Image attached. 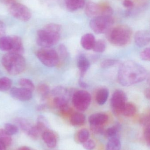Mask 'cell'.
<instances>
[{
	"label": "cell",
	"mask_w": 150,
	"mask_h": 150,
	"mask_svg": "<svg viewBox=\"0 0 150 150\" xmlns=\"http://www.w3.org/2000/svg\"><path fill=\"white\" fill-rule=\"evenodd\" d=\"M147 76L144 67L131 61L124 62L120 65L117 75L119 83L124 86L141 83L145 79Z\"/></svg>",
	"instance_id": "1"
},
{
	"label": "cell",
	"mask_w": 150,
	"mask_h": 150,
	"mask_svg": "<svg viewBox=\"0 0 150 150\" xmlns=\"http://www.w3.org/2000/svg\"><path fill=\"white\" fill-rule=\"evenodd\" d=\"M61 26L59 24L50 23L37 32V44L42 48H48L56 45L61 37Z\"/></svg>",
	"instance_id": "2"
},
{
	"label": "cell",
	"mask_w": 150,
	"mask_h": 150,
	"mask_svg": "<svg viewBox=\"0 0 150 150\" xmlns=\"http://www.w3.org/2000/svg\"><path fill=\"white\" fill-rule=\"evenodd\" d=\"M1 63L5 70L11 75L21 74L26 67V61L23 55L11 52L3 56Z\"/></svg>",
	"instance_id": "3"
},
{
	"label": "cell",
	"mask_w": 150,
	"mask_h": 150,
	"mask_svg": "<svg viewBox=\"0 0 150 150\" xmlns=\"http://www.w3.org/2000/svg\"><path fill=\"white\" fill-rule=\"evenodd\" d=\"M132 36L131 29L127 25H119L108 32V41L116 46L122 47L129 43Z\"/></svg>",
	"instance_id": "4"
},
{
	"label": "cell",
	"mask_w": 150,
	"mask_h": 150,
	"mask_svg": "<svg viewBox=\"0 0 150 150\" xmlns=\"http://www.w3.org/2000/svg\"><path fill=\"white\" fill-rule=\"evenodd\" d=\"M36 55L40 61L48 67L57 66L60 58L58 52L52 48H42L37 51Z\"/></svg>",
	"instance_id": "5"
},
{
	"label": "cell",
	"mask_w": 150,
	"mask_h": 150,
	"mask_svg": "<svg viewBox=\"0 0 150 150\" xmlns=\"http://www.w3.org/2000/svg\"><path fill=\"white\" fill-rule=\"evenodd\" d=\"M85 13L87 16L93 18L100 16H112L113 10L108 5H100L93 2H89L86 6Z\"/></svg>",
	"instance_id": "6"
},
{
	"label": "cell",
	"mask_w": 150,
	"mask_h": 150,
	"mask_svg": "<svg viewBox=\"0 0 150 150\" xmlns=\"http://www.w3.org/2000/svg\"><path fill=\"white\" fill-rule=\"evenodd\" d=\"M114 20L112 16H100L92 18L90 22L91 30L97 34L108 32L112 26Z\"/></svg>",
	"instance_id": "7"
},
{
	"label": "cell",
	"mask_w": 150,
	"mask_h": 150,
	"mask_svg": "<svg viewBox=\"0 0 150 150\" xmlns=\"http://www.w3.org/2000/svg\"><path fill=\"white\" fill-rule=\"evenodd\" d=\"M91 101V96L87 91L79 90L74 93L72 101L77 110L81 112L86 111L89 107Z\"/></svg>",
	"instance_id": "8"
},
{
	"label": "cell",
	"mask_w": 150,
	"mask_h": 150,
	"mask_svg": "<svg viewBox=\"0 0 150 150\" xmlns=\"http://www.w3.org/2000/svg\"><path fill=\"white\" fill-rule=\"evenodd\" d=\"M9 11L12 16L23 22H27L31 18L30 11L22 4L17 2L14 4L10 6Z\"/></svg>",
	"instance_id": "9"
},
{
	"label": "cell",
	"mask_w": 150,
	"mask_h": 150,
	"mask_svg": "<svg viewBox=\"0 0 150 150\" xmlns=\"http://www.w3.org/2000/svg\"><path fill=\"white\" fill-rule=\"evenodd\" d=\"M127 95L121 90H117L113 93L111 98V108L113 112L115 115L121 114L122 108L127 103Z\"/></svg>",
	"instance_id": "10"
},
{
	"label": "cell",
	"mask_w": 150,
	"mask_h": 150,
	"mask_svg": "<svg viewBox=\"0 0 150 150\" xmlns=\"http://www.w3.org/2000/svg\"><path fill=\"white\" fill-rule=\"evenodd\" d=\"M16 125L19 127L25 134L33 139H36L40 134L36 126L32 125L26 119L17 118L15 119Z\"/></svg>",
	"instance_id": "11"
},
{
	"label": "cell",
	"mask_w": 150,
	"mask_h": 150,
	"mask_svg": "<svg viewBox=\"0 0 150 150\" xmlns=\"http://www.w3.org/2000/svg\"><path fill=\"white\" fill-rule=\"evenodd\" d=\"M11 97L20 101H27L32 98V92L23 87H14L11 89Z\"/></svg>",
	"instance_id": "12"
},
{
	"label": "cell",
	"mask_w": 150,
	"mask_h": 150,
	"mask_svg": "<svg viewBox=\"0 0 150 150\" xmlns=\"http://www.w3.org/2000/svg\"><path fill=\"white\" fill-rule=\"evenodd\" d=\"M134 39L137 46L140 47H144L149 44L150 33L145 30L138 31L135 34Z\"/></svg>",
	"instance_id": "13"
},
{
	"label": "cell",
	"mask_w": 150,
	"mask_h": 150,
	"mask_svg": "<svg viewBox=\"0 0 150 150\" xmlns=\"http://www.w3.org/2000/svg\"><path fill=\"white\" fill-rule=\"evenodd\" d=\"M108 120V116L103 113H97L91 115L89 118L90 125L103 126Z\"/></svg>",
	"instance_id": "14"
},
{
	"label": "cell",
	"mask_w": 150,
	"mask_h": 150,
	"mask_svg": "<svg viewBox=\"0 0 150 150\" xmlns=\"http://www.w3.org/2000/svg\"><path fill=\"white\" fill-rule=\"evenodd\" d=\"M77 64L82 78L90 67V62L84 54H81L78 57Z\"/></svg>",
	"instance_id": "15"
},
{
	"label": "cell",
	"mask_w": 150,
	"mask_h": 150,
	"mask_svg": "<svg viewBox=\"0 0 150 150\" xmlns=\"http://www.w3.org/2000/svg\"><path fill=\"white\" fill-rule=\"evenodd\" d=\"M42 136L43 141L49 148L52 149L57 145V138L53 132L46 130L42 133Z\"/></svg>",
	"instance_id": "16"
},
{
	"label": "cell",
	"mask_w": 150,
	"mask_h": 150,
	"mask_svg": "<svg viewBox=\"0 0 150 150\" xmlns=\"http://www.w3.org/2000/svg\"><path fill=\"white\" fill-rule=\"evenodd\" d=\"M95 41V37L92 34L86 33L82 36L80 43L84 49L90 50L93 49Z\"/></svg>",
	"instance_id": "17"
},
{
	"label": "cell",
	"mask_w": 150,
	"mask_h": 150,
	"mask_svg": "<svg viewBox=\"0 0 150 150\" xmlns=\"http://www.w3.org/2000/svg\"><path fill=\"white\" fill-rule=\"evenodd\" d=\"M66 8L70 11H75L84 6L85 0H65Z\"/></svg>",
	"instance_id": "18"
},
{
	"label": "cell",
	"mask_w": 150,
	"mask_h": 150,
	"mask_svg": "<svg viewBox=\"0 0 150 150\" xmlns=\"http://www.w3.org/2000/svg\"><path fill=\"white\" fill-rule=\"evenodd\" d=\"M13 45L11 52L23 55L24 52V48L21 38L18 36H12Z\"/></svg>",
	"instance_id": "19"
},
{
	"label": "cell",
	"mask_w": 150,
	"mask_h": 150,
	"mask_svg": "<svg viewBox=\"0 0 150 150\" xmlns=\"http://www.w3.org/2000/svg\"><path fill=\"white\" fill-rule=\"evenodd\" d=\"M13 45L12 36H3L0 38V50L4 52L11 51Z\"/></svg>",
	"instance_id": "20"
},
{
	"label": "cell",
	"mask_w": 150,
	"mask_h": 150,
	"mask_svg": "<svg viewBox=\"0 0 150 150\" xmlns=\"http://www.w3.org/2000/svg\"><path fill=\"white\" fill-rule=\"evenodd\" d=\"M109 96V91L106 88H102L97 92L96 95V100L100 105H104L106 102Z\"/></svg>",
	"instance_id": "21"
},
{
	"label": "cell",
	"mask_w": 150,
	"mask_h": 150,
	"mask_svg": "<svg viewBox=\"0 0 150 150\" xmlns=\"http://www.w3.org/2000/svg\"><path fill=\"white\" fill-rule=\"evenodd\" d=\"M85 116L82 113H74L70 118V123L74 126H80L85 123Z\"/></svg>",
	"instance_id": "22"
},
{
	"label": "cell",
	"mask_w": 150,
	"mask_h": 150,
	"mask_svg": "<svg viewBox=\"0 0 150 150\" xmlns=\"http://www.w3.org/2000/svg\"><path fill=\"white\" fill-rule=\"evenodd\" d=\"M136 111V107L134 104L127 102L122 108L121 114L126 117H131L135 114Z\"/></svg>",
	"instance_id": "23"
},
{
	"label": "cell",
	"mask_w": 150,
	"mask_h": 150,
	"mask_svg": "<svg viewBox=\"0 0 150 150\" xmlns=\"http://www.w3.org/2000/svg\"><path fill=\"white\" fill-rule=\"evenodd\" d=\"M35 126L40 134L48 130V122L46 119L42 115H40L38 117L37 123Z\"/></svg>",
	"instance_id": "24"
},
{
	"label": "cell",
	"mask_w": 150,
	"mask_h": 150,
	"mask_svg": "<svg viewBox=\"0 0 150 150\" xmlns=\"http://www.w3.org/2000/svg\"><path fill=\"white\" fill-rule=\"evenodd\" d=\"M38 92L41 100H44L49 96L50 93V88L46 84H40L38 86Z\"/></svg>",
	"instance_id": "25"
},
{
	"label": "cell",
	"mask_w": 150,
	"mask_h": 150,
	"mask_svg": "<svg viewBox=\"0 0 150 150\" xmlns=\"http://www.w3.org/2000/svg\"><path fill=\"white\" fill-rule=\"evenodd\" d=\"M12 82L8 77H4L0 78V91L5 92L11 89Z\"/></svg>",
	"instance_id": "26"
},
{
	"label": "cell",
	"mask_w": 150,
	"mask_h": 150,
	"mask_svg": "<svg viewBox=\"0 0 150 150\" xmlns=\"http://www.w3.org/2000/svg\"><path fill=\"white\" fill-rule=\"evenodd\" d=\"M52 94L55 97H64L68 98L69 92L68 90L62 86H58L53 89Z\"/></svg>",
	"instance_id": "27"
},
{
	"label": "cell",
	"mask_w": 150,
	"mask_h": 150,
	"mask_svg": "<svg viewBox=\"0 0 150 150\" xmlns=\"http://www.w3.org/2000/svg\"><path fill=\"white\" fill-rule=\"evenodd\" d=\"M19 84L21 87L25 88L33 92L35 89V86L33 82L26 78H22L19 80Z\"/></svg>",
	"instance_id": "28"
},
{
	"label": "cell",
	"mask_w": 150,
	"mask_h": 150,
	"mask_svg": "<svg viewBox=\"0 0 150 150\" xmlns=\"http://www.w3.org/2000/svg\"><path fill=\"white\" fill-rule=\"evenodd\" d=\"M12 138L4 129H0V141H1L6 146H9L12 143Z\"/></svg>",
	"instance_id": "29"
},
{
	"label": "cell",
	"mask_w": 150,
	"mask_h": 150,
	"mask_svg": "<svg viewBox=\"0 0 150 150\" xmlns=\"http://www.w3.org/2000/svg\"><path fill=\"white\" fill-rule=\"evenodd\" d=\"M120 129V126L116 125L107 129L105 131V134L106 136L108 137V139H110L115 137H118V133Z\"/></svg>",
	"instance_id": "30"
},
{
	"label": "cell",
	"mask_w": 150,
	"mask_h": 150,
	"mask_svg": "<svg viewBox=\"0 0 150 150\" xmlns=\"http://www.w3.org/2000/svg\"><path fill=\"white\" fill-rule=\"evenodd\" d=\"M106 47L105 42L102 40H99L95 41L92 50L97 53H102L105 52Z\"/></svg>",
	"instance_id": "31"
},
{
	"label": "cell",
	"mask_w": 150,
	"mask_h": 150,
	"mask_svg": "<svg viewBox=\"0 0 150 150\" xmlns=\"http://www.w3.org/2000/svg\"><path fill=\"white\" fill-rule=\"evenodd\" d=\"M4 130L10 135L12 136L16 134L18 132V128L16 125L11 123H6L4 125Z\"/></svg>",
	"instance_id": "32"
},
{
	"label": "cell",
	"mask_w": 150,
	"mask_h": 150,
	"mask_svg": "<svg viewBox=\"0 0 150 150\" xmlns=\"http://www.w3.org/2000/svg\"><path fill=\"white\" fill-rule=\"evenodd\" d=\"M119 61L114 59H108L102 62L100 66L102 68L108 69L116 66L119 63Z\"/></svg>",
	"instance_id": "33"
},
{
	"label": "cell",
	"mask_w": 150,
	"mask_h": 150,
	"mask_svg": "<svg viewBox=\"0 0 150 150\" xmlns=\"http://www.w3.org/2000/svg\"><path fill=\"white\" fill-rule=\"evenodd\" d=\"M90 134L86 129H82L79 131L78 135L79 141L81 143H83L89 139Z\"/></svg>",
	"instance_id": "34"
},
{
	"label": "cell",
	"mask_w": 150,
	"mask_h": 150,
	"mask_svg": "<svg viewBox=\"0 0 150 150\" xmlns=\"http://www.w3.org/2000/svg\"><path fill=\"white\" fill-rule=\"evenodd\" d=\"M58 52H59V58H62V59H65V58H67L68 56V52L67 49V47L64 45H60L58 48Z\"/></svg>",
	"instance_id": "35"
},
{
	"label": "cell",
	"mask_w": 150,
	"mask_h": 150,
	"mask_svg": "<svg viewBox=\"0 0 150 150\" xmlns=\"http://www.w3.org/2000/svg\"><path fill=\"white\" fill-rule=\"evenodd\" d=\"M140 57L143 60L150 61V47L144 49L140 54Z\"/></svg>",
	"instance_id": "36"
},
{
	"label": "cell",
	"mask_w": 150,
	"mask_h": 150,
	"mask_svg": "<svg viewBox=\"0 0 150 150\" xmlns=\"http://www.w3.org/2000/svg\"><path fill=\"white\" fill-rule=\"evenodd\" d=\"M83 147L85 149L92 150L95 148V143L93 140L88 139L87 141L83 143Z\"/></svg>",
	"instance_id": "37"
},
{
	"label": "cell",
	"mask_w": 150,
	"mask_h": 150,
	"mask_svg": "<svg viewBox=\"0 0 150 150\" xmlns=\"http://www.w3.org/2000/svg\"><path fill=\"white\" fill-rule=\"evenodd\" d=\"M91 126V130L95 134H102L104 133V128L103 126Z\"/></svg>",
	"instance_id": "38"
},
{
	"label": "cell",
	"mask_w": 150,
	"mask_h": 150,
	"mask_svg": "<svg viewBox=\"0 0 150 150\" xmlns=\"http://www.w3.org/2000/svg\"><path fill=\"white\" fill-rule=\"evenodd\" d=\"M144 136L147 143L150 145V125H148L145 128L144 132Z\"/></svg>",
	"instance_id": "39"
},
{
	"label": "cell",
	"mask_w": 150,
	"mask_h": 150,
	"mask_svg": "<svg viewBox=\"0 0 150 150\" xmlns=\"http://www.w3.org/2000/svg\"><path fill=\"white\" fill-rule=\"evenodd\" d=\"M123 6L129 9H131L134 6V3L131 0H124L122 3Z\"/></svg>",
	"instance_id": "40"
},
{
	"label": "cell",
	"mask_w": 150,
	"mask_h": 150,
	"mask_svg": "<svg viewBox=\"0 0 150 150\" xmlns=\"http://www.w3.org/2000/svg\"><path fill=\"white\" fill-rule=\"evenodd\" d=\"M6 26L2 21L0 20V38L3 37L6 32Z\"/></svg>",
	"instance_id": "41"
},
{
	"label": "cell",
	"mask_w": 150,
	"mask_h": 150,
	"mask_svg": "<svg viewBox=\"0 0 150 150\" xmlns=\"http://www.w3.org/2000/svg\"><path fill=\"white\" fill-rule=\"evenodd\" d=\"M1 1L3 3L6 5H8L9 7L14 4L16 3V0H1Z\"/></svg>",
	"instance_id": "42"
},
{
	"label": "cell",
	"mask_w": 150,
	"mask_h": 150,
	"mask_svg": "<svg viewBox=\"0 0 150 150\" xmlns=\"http://www.w3.org/2000/svg\"><path fill=\"white\" fill-rule=\"evenodd\" d=\"M82 79V78H81L79 79V86L82 88H87L88 86V84L85 82H84Z\"/></svg>",
	"instance_id": "43"
},
{
	"label": "cell",
	"mask_w": 150,
	"mask_h": 150,
	"mask_svg": "<svg viewBox=\"0 0 150 150\" xmlns=\"http://www.w3.org/2000/svg\"><path fill=\"white\" fill-rule=\"evenodd\" d=\"M144 94L146 98L150 100V88H147L144 91Z\"/></svg>",
	"instance_id": "44"
},
{
	"label": "cell",
	"mask_w": 150,
	"mask_h": 150,
	"mask_svg": "<svg viewBox=\"0 0 150 150\" xmlns=\"http://www.w3.org/2000/svg\"><path fill=\"white\" fill-rule=\"evenodd\" d=\"M7 146L1 142L0 141V150H6Z\"/></svg>",
	"instance_id": "45"
},
{
	"label": "cell",
	"mask_w": 150,
	"mask_h": 150,
	"mask_svg": "<svg viewBox=\"0 0 150 150\" xmlns=\"http://www.w3.org/2000/svg\"><path fill=\"white\" fill-rule=\"evenodd\" d=\"M18 150H31V149L26 146H23L19 148Z\"/></svg>",
	"instance_id": "46"
},
{
	"label": "cell",
	"mask_w": 150,
	"mask_h": 150,
	"mask_svg": "<svg viewBox=\"0 0 150 150\" xmlns=\"http://www.w3.org/2000/svg\"><path fill=\"white\" fill-rule=\"evenodd\" d=\"M148 83L150 84V74L149 75V78H148Z\"/></svg>",
	"instance_id": "47"
}]
</instances>
